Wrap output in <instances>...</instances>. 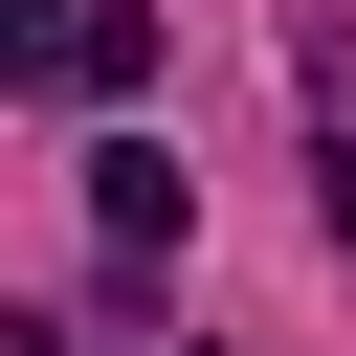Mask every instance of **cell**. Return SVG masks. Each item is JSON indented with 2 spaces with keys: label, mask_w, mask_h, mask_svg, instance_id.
I'll return each mask as SVG.
<instances>
[{
  "label": "cell",
  "mask_w": 356,
  "mask_h": 356,
  "mask_svg": "<svg viewBox=\"0 0 356 356\" xmlns=\"http://www.w3.org/2000/svg\"><path fill=\"white\" fill-rule=\"evenodd\" d=\"M0 89H156V0H0Z\"/></svg>",
  "instance_id": "obj_1"
},
{
  "label": "cell",
  "mask_w": 356,
  "mask_h": 356,
  "mask_svg": "<svg viewBox=\"0 0 356 356\" xmlns=\"http://www.w3.org/2000/svg\"><path fill=\"white\" fill-rule=\"evenodd\" d=\"M89 222H111V245H134V267H156V245H178V222H200V178H178V156H156V134H111V156H89Z\"/></svg>",
  "instance_id": "obj_2"
},
{
  "label": "cell",
  "mask_w": 356,
  "mask_h": 356,
  "mask_svg": "<svg viewBox=\"0 0 356 356\" xmlns=\"http://www.w3.org/2000/svg\"><path fill=\"white\" fill-rule=\"evenodd\" d=\"M334 267H356V156H334Z\"/></svg>",
  "instance_id": "obj_3"
},
{
  "label": "cell",
  "mask_w": 356,
  "mask_h": 356,
  "mask_svg": "<svg viewBox=\"0 0 356 356\" xmlns=\"http://www.w3.org/2000/svg\"><path fill=\"white\" fill-rule=\"evenodd\" d=\"M0 356H44V334H0Z\"/></svg>",
  "instance_id": "obj_4"
}]
</instances>
